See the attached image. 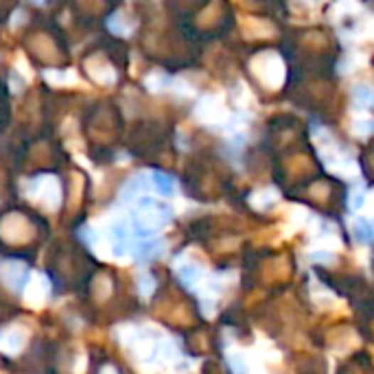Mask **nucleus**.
<instances>
[{
	"instance_id": "obj_7",
	"label": "nucleus",
	"mask_w": 374,
	"mask_h": 374,
	"mask_svg": "<svg viewBox=\"0 0 374 374\" xmlns=\"http://www.w3.org/2000/svg\"><path fill=\"white\" fill-rule=\"evenodd\" d=\"M201 276V267H197V265H193V263H186V265H182L180 267V278L184 280V282H195L197 278Z\"/></svg>"
},
{
	"instance_id": "obj_1",
	"label": "nucleus",
	"mask_w": 374,
	"mask_h": 374,
	"mask_svg": "<svg viewBox=\"0 0 374 374\" xmlns=\"http://www.w3.org/2000/svg\"><path fill=\"white\" fill-rule=\"evenodd\" d=\"M0 276H3L7 287H11V289H16V292H22L24 284L28 282V269L22 265H16V263L5 265L3 269H0Z\"/></svg>"
},
{
	"instance_id": "obj_4",
	"label": "nucleus",
	"mask_w": 374,
	"mask_h": 374,
	"mask_svg": "<svg viewBox=\"0 0 374 374\" xmlns=\"http://www.w3.org/2000/svg\"><path fill=\"white\" fill-rule=\"evenodd\" d=\"M151 180H154V186H156V191H158L160 195H166V197H169V195H173L176 184H173V178H171V176L156 171V173L151 176Z\"/></svg>"
},
{
	"instance_id": "obj_3",
	"label": "nucleus",
	"mask_w": 374,
	"mask_h": 374,
	"mask_svg": "<svg viewBox=\"0 0 374 374\" xmlns=\"http://www.w3.org/2000/svg\"><path fill=\"white\" fill-rule=\"evenodd\" d=\"M162 250V241H156V239H147V241H142L138 245V252L136 256L140 258V261H147V258H156Z\"/></svg>"
},
{
	"instance_id": "obj_5",
	"label": "nucleus",
	"mask_w": 374,
	"mask_h": 374,
	"mask_svg": "<svg viewBox=\"0 0 374 374\" xmlns=\"http://www.w3.org/2000/svg\"><path fill=\"white\" fill-rule=\"evenodd\" d=\"M353 230H355V239L359 243H370L374 239V230H372V225L365 219H357Z\"/></svg>"
},
{
	"instance_id": "obj_2",
	"label": "nucleus",
	"mask_w": 374,
	"mask_h": 374,
	"mask_svg": "<svg viewBox=\"0 0 374 374\" xmlns=\"http://www.w3.org/2000/svg\"><path fill=\"white\" fill-rule=\"evenodd\" d=\"M112 247L114 254H125L129 250V228L125 223H114L112 228Z\"/></svg>"
},
{
	"instance_id": "obj_10",
	"label": "nucleus",
	"mask_w": 374,
	"mask_h": 374,
	"mask_svg": "<svg viewBox=\"0 0 374 374\" xmlns=\"http://www.w3.org/2000/svg\"><path fill=\"white\" fill-rule=\"evenodd\" d=\"M363 206V193H357L355 197H353V208L357 210V208H361Z\"/></svg>"
},
{
	"instance_id": "obj_9",
	"label": "nucleus",
	"mask_w": 374,
	"mask_h": 374,
	"mask_svg": "<svg viewBox=\"0 0 374 374\" xmlns=\"http://www.w3.org/2000/svg\"><path fill=\"white\" fill-rule=\"evenodd\" d=\"M357 99L363 103V105H372L374 103V92L370 88H359L357 90Z\"/></svg>"
},
{
	"instance_id": "obj_6",
	"label": "nucleus",
	"mask_w": 374,
	"mask_h": 374,
	"mask_svg": "<svg viewBox=\"0 0 374 374\" xmlns=\"http://www.w3.org/2000/svg\"><path fill=\"white\" fill-rule=\"evenodd\" d=\"M145 180H147L145 176H136L132 182H127V184H125L123 195H125V197H134L138 191H145V188H147V182H145Z\"/></svg>"
},
{
	"instance_id": "obj_8",
	"label": "nucleus",
	"mask_w": 374,
	"mask_h": 374,
	"mask_svg": "<svg viewBox=\"0 0 374 374\" xmlns=\"http://www.w3.org/2000/svg\"><path fill=\"white\" fill-rule=\"evenodd\" d=\"M230 368L235 370V374H247V368H245V363H243V359L239 355L230 357Z\"/></svg>"
}]
</instances>
